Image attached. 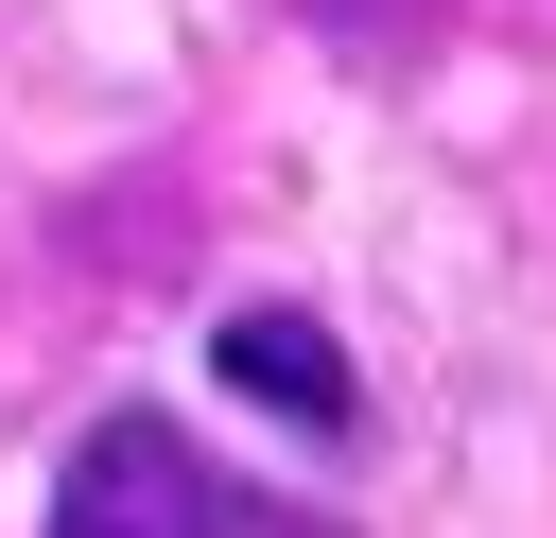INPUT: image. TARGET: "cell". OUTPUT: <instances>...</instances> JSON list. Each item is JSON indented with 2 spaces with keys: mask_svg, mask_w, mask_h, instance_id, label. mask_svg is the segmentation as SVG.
Wrapping results in <instances>:
<instances>
[{
  "mask_svg": "<svg viewBox=\"0 0 556 538\" xmlns=\"http://www.w3.org/2000/svg\"><path fill=\"white\" fill-rule=\"evenodd\" d=\"M35 538H348L330 503H278V486H243L191 417H156V399H104L70 451H52V521Z\"/></svg>",
  "mask_w": 556,
  "mask_h": 538,
  "instance_id": "6da1fadb",
  "label": "cell"
},
{
  "mask_svg": "<svg viewBox=\"0 0 556 538\" xmlns=\"http://www.w3.org/2000/svg\"><path fill=\"white\" fill-rule=\"evenodd\" d=\"M208 382L261 399L278 434H365V364H348L330 312H295V295H243V312L208 330Z\"/></svg>",
  "mask_w": 556,
  "mask_h": 538,
  "instance_id": "7a4b0ae2",
  "label": "cell"
},
{
  "mask_svg": "<svg viewBox=\"0 0 556 538\" xmlns=\"http://www.w3.org/2000/svg\"><path fill=\"white\" fill-rule=\"evenodd\" d=\"M295 17H330V35H417V0H295Z\"/></svg>",
  "mask_w": 556,
  "mask_h": 538,
  "instance_id": "3957f363",
  "label": "cell"
}]
</instances>
